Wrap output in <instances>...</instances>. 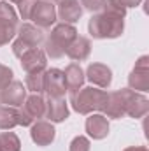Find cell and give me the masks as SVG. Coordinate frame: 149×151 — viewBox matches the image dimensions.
I'll return each instance as SVG.
<instances>
[{"mask_svg": "<svg viewBox=\"0 0 149 151\" xmlns=\"http://www.w3.org/2000/svg\"><path fill=\"white\" fill-rule=\"evenodd\" d=\"M102 11H105L109 14H114V16H119V18H125L126 16V7H123L117 0H105Z\"/></svg>", "mask_w": 149, "mask_h": 151, "instance_id": "cell-24", "label": "cell"}, {"mask_svg": "<svg viewBox=\"0 0 149 151\" xmlns=\"http://www.w3.org/2000/svg\"><path fill=\"white\" fill-rule=\"evenodd\" d=\"M19 60H21V67H23L25 72L46 70V65H47V56H46L44 49H40V47H32V49H28Z\"/></svg>", "mask_w": 149, "mask_h": 151, "instance_id": "cell-11", "label": "cell"}, {"mask_svg": "<svg viewBox=\"0 0 149 151\" xmlns=\"http://www.w3.org/2000/svg\"><path fill=\"white\" fill-rule=\"evenodd\" d=\"M25 113L28 114L34 121H37L40 118H44L46 111V99L40 93H32L30 97H27V100L23 102V106H19Z\"/></svg>", "mask_w": 149, "mask_h": 151, "instance_id": "cell-19", "label": "cell"}, {"mask_svg": "<svg viewBox=\"0 0 149 151\" xmlns=\"http://www.w3.org/2000/svg\"><path fill=\"white\" fill-rule=\"evenodd\" d=\"M123 7H137V5H140V2L142 0H117Z\"/></svg>", "mask_w": 149, "mask_h": 151, "instance_id": "cell-31", "label": "cell"}, {"mask_svg": "<svg viewBox=\"0 0 149 151\" xmlns=\"http://www.w3.org/2000/svg\"><path fill=\"white\" fill-rule=\"evenodd\" d=\"M130 90L133 91H149V56H140L135 62L133 70L128 76Z\"/></svg>", "mask_w": 149, "mask_h": 151, "instance_id": "cell-6", "label": "cell"}, {"mask_svg": "<svg viewBox=\"0 0 149 151\" xmlns=\"http://www.w3.org/2000/svg\"><path fill=\"white\" fill-rule=\"evenodd\" d=\"M44 116L51 121V123H62L69 118V106L65 102V99H53V97H47L46 100V111Z\"/></svg>", "mask_w": 149, "mask_h": 151, "instance_id": "cell-13", "label": "cell"}, {"mask_svg": "<svg viewBox=\"0 0 149 151\" xmlns=\"http://www.w3.org/2000/svg\"><path fill=\"white\" fill-rule=\"evenodd\" d=\"M0 151H21L19 137L14 132H2L0 134Z\"/></svg>", "mask_w": 149, "mask_h": 151, "instance_id": "cell-22", "label": "cell"}, {"mask_svg": "<svg viewBox=\"0 0 149 151\" xmlns=\"http://www.w3.org/2000/svg\"><path fill=\"white\" fill-rule=\"evenodd\" d=\"M16 125H18V107L2 106L0 107V128L2 130H11Z\"/></svg>", "mask_w": 149, "mask_h": 151, "instance_id": "cell-21", "label": "cell"}, {"mask_svg": "<svg viewBox=\"0 0 149 151\" xmlns=\"http://www.w3.org/2000/svg\"><path fill=\"white\" fill-rule=\"evenodd\" d=\"M123 151H148V148L146 146H130V148H126Z\"/></svg>", "mask_w": 149, "mask_h": 151, "instance_id": "cell-32", "label": "cell"}, {"mask_svg": "<svg viewBox=\"0 0 149 151\" xmlns=\"http://www.w3.org/2000/svg\"><path fill=\"white\" fill-rule=\"evenodd\" d=\"M9 2H12V4H19L21 0H9Z\"/></svg>", "mask_w": 149, "mask_h": 151, "instance_id": "cell-33", "label": "cell"}, {"mask_svg": "<svg viewBox=\"0 0 149 151\" xmlns=\"http://www.w3.org/2000/svg\"><path fill=\"white\" fill-rule=\"evenodd\" d=\"M12 77H14L12 69H9L7 65L0 63V90H2V88H5V86L12 81Z\"/></svg>", "mask_w": 149, "mask_h": 151, "instance_id": "cell-29", "label": "cell"}, {"mask_svg": "<svg viewBox=\"0 0 149 151\" xmlns=\"http://www.w3.org/2000/svg\"><path fill=\"white\" fill-rule=\"evenodd\" d=\"M90 53H91V42H90V39L82 37V35H77V37L69 44V47L65 49V55H67L70 60H74V62H82V60H86V58L90 56Z\"/></svg>", "mask_w": 149, "mask_h": 151, "instance_id": "cell-16", "label": "cell"}, {"mask_svg": "<svg viewBox=\"0 0 149 151\" xmlns=\"http://www.w3.org/2000/svg\"><path fill=\"white\" fill-rule=\"evenodd\" d=\"M88 32L93 39H116L125 32V18L105 11L95 12L88 21Z\"/></svg>", "mask_w": 149, "mask_h": 151, "instance_id": "cell-1", "label": "cell"}, {"mask_svg": "<svg viewBox=\"0 0 149 151\" xmlns=\"http://www.w3.org/2000/svg\"><path fill=\"white\" fill-rule=\"evenodd\" d=\"M28 49H32V47H30L27 42H23L21 39H16V40L12 42V53H14L18 58H21V56H23Z\"/></svg>", "mask_w": 149, "mask_h": 151, "instance_id": "cell-30", "label": "cell"}, {"mask_svg": "<svg viewBox=\"0 0 149 151\" xmlns=\"http://www.w3.org/2000/svg\"><path fill=\"white\" fill-rule=\"evenodd\" d=\"M70 151H90V139L84 135H77L70 142Z\"/></svg>", "mask_w": 149, "mask_h": 151, "instance_id": "cell-27", "label": "cell"}, {"mask_svg": "<svg viewBox=\"0 0 149 151\" xmlns=\"http://www.w3.org/2000/svg\"><path fill=\"white\" fill-rule=\"evenodd\" d=\"M16 34H18V39H21L23 42H27L30 47H39L40 44H44V34L34 23H27L25 21V23L18 25Z\"/></svg>", "mask_w": 149, "mask_h": 151, "instance_id": "cell-15", "label": "cell"}, {"mask_svg": "<svg viewBox=\"0 0 149 151\" xmlns=\"http://www.w3.org/2000/svg\"><path fill=\"white\" fill-rule=\"evenodd\" d=\"M84 77L98 88H109L112 83V70L104 63H90Z\"/></svg>", "mask_w": 149, "mask_h": 151, "instance_id": "cell-10", "label": "cell"}, {"mask_svg": "<svg viewBox=\"0 0 149 151\" xmlns=\"http://www.w3.org/2000/svg\"><path fill=\"white\" fill-rule=\"evenodd\" d=\"M16 28H18V27H11V25L0 21V47H2L4 44H7L9 40L14 39V35H16Z\"/></svg>", "mask_w": 149, "mask_h": 151, "instance_id": "cell-25", "label": "cell"}, {"mask_svg": "<svg viewBox=\"0 0 149 151\" xmlns=\"http://www.w3.org/2000/svg\"><path fill=\"white\" fill-rule=\"evenodd\" d=\"M27 100V88L19 81H11L5 88L0 90V104L9 107H19Z\"/></svg>", "mask_w": 149, "mask_h": 151, "instance_id": "cell-8", "label": "cell"}, {"mask_svg": "<svg viewBox=\"0 0 149 151\" xmlns=\"http://www.w3.org/2000/svg\"><path fill=\"white\" fill-rule=\"evenodd\" d=\"M37 0H21L18 4V11H19V16L23 19H30L32 16V11H34V5H35Z\"/></svg>", "mask_w": 149, "mask_h": 151, "instance_id": "cell-26", "label": "cell"}, {"mask_svg": "<svg viewBox=\"0 0 149 151\" xmlns=\"http://www.w3.org/2000/svg\"><path fill=\"white\" fill-rule=\"evenodd\" d=\"M0 21L7 23L11 27H18V23H19L18 14L9 2H0Z\"/></svg>", "mask_w": 149, "mask_h": 151, "instance_id": "cell-23", "label": "cell"}, {"mask_svg": "<svg viewBox=\"0 0 149 151\" xmlns=\"http://www.w3.org/2000/svg\"><path fill=\"white\" fill-rule=\"evenodd\" d=\"M49 2H58V0H49Z\"/></svg>", "mask_w": 149, "mask_h": 151, "instance_id": "cell-34", "label": "cell"}, {"mask_svg": "<svg viewBox=\"0 0 149 151\" xmlns=\"http://www.w3.org/2000/svg\"><path fill=\"white\" fill-rule=\"evenodd\" d=\"M44 74H46V70L27 72V79H25V88H27V91H32V93H44Z\"/></svg>", "mask_w": 149, "mask_h": 151, "instance_id": "cell-20", "label": "cell"}, {"mask_svg": "<svg viewBox=\"0 0 149 151\" xmlns=\"http://www.w3.org/2000/svg\"><path fill=\"white\" fill-rule=\"evenodd\" d=\"M104 2L105 0H79L82 11H90V12H100L102 7H104Z\"/></svg>", "mask_w": 149, "mask_h": 151, "instance_id": "cell-28", "label": "cell"}, {"mask_svg": "<svg viewBox=\"0 0 149 151\" xmlns=\"http://www.w3.org/2000/svg\"><path fill=\"white\" fill-rule=\"evenodd\" d=\"M133 90L130 88H121V90H116L107 93V102H105V107H104V116L105 118H111V119H119L126 114V104H128V99L132 95Z\"/></svg>", "mask_w": 149, "mask_h": 151, "instance_id": "cell-4", "label": "cell"}, {"mask_svg": "<svg viewBox=\"0 0 149 151\" xmlns=\"http://www.w3.org/2000/svg\"><path fill=\"white\" fill-rule=\"evenodd\" d=\"M86 132L95 141L105 139L109 135V119L104 114H90L86 118Z\"/></svg>", "mask_w": 149, "mask_h": 151, "instance_id": "cell-14", "label": "cell"}, {"mask_svg": "<svg viewBox=\"0 0 149 151\" xmlns=\"http://www.w3.org/2000/svg\"><path fill=\"white\" fill-rule=\"evenodd\" d=\"M149 111V100L148 97H144L142 93L139 91H132L130 99H128V104H126V114L139 119L142 116H146Z\"/></svg>", "mask_w": 149, "mask_h": 151, "instance_id": "cell-18", "label": "cell"}, {"mask_svg": "<svg viewBox=\"0 0 149 151\" xmlns=\"http://www.w3.org/2000/svg\"><path fill=\"white\" fill-rule=\"evenodd\" d=\"M56 7L53 2L49 0H37L35 5H34V11H32V16L30 19L34 21V25L39 27L40 30L42 28H51L54 23H56Z\"/></svg>", "mask_w": 149, "mask_h": 151, "instance_id": "cell-5", "label": "cell"}, {"mask_svg": "<svg viewBox=\"0 0 149 151\" xmlns=\"http://www.w3.org/2000/svg\"><path fill=\"white\" fill-rule=\"evenodd\" d=\"M107 102V91L93 86L79 88L75 93H70V104L75 113L79 114H91L93 111L102 113Z\"/></svg>", "mask_w": 149, "mask_h": 151, "instance_id": "cell-3", "label": "cell"}, {"mask_svg": "<svg viewBox=\"0 0 149 151\" xmlns=\"http://www.w3.org/2000/svg\"><path fill=\"white\" fill-rule=\"evenodd\" d=\"M30 137L32 141L37 144V146H49L53 141H54V135H56V130L54 127L51 125V121H42L37 119L30 125Z\"/></svg>", "mask_w": 149, "mask_h": 151, "instance_id": "cell-9", "label": "cell"}, {"mask_svg": "<svg viewBox=\"0 0 149 151\" xmlns=\"http://www.w3.org/2000/svg\"><path fill=\"white\" fill-rule=\"evenodd\" d=\"M44 93L53 99H62L67 93V84H65V76L60 69H49L44 74Z\"/></svg>", "mask_w": 149, "mask_h": 151, "instance_id": "cell-7", "label": "cell"}, {"mask_svg": "<svg viewBox=\"0 0 149 151\" xmlns=\"http://www.w3.org/2000/svg\"><path fill=\"white\" fill-rule=\"evenodd\" d=\"M77 30L74 25L69 23H58L53 27L51 34L47 39H44V53L47 58L51 60H58L65 55V49L69 47V44L77 37Z\"/></svg>", "mask_w": 149, "mask_h": 151, "instance_id": "cell-2", "label": "cell"}, {"mask_svg": "<svg viewBox=\"0 0 149 151\" xmlns=\"http://www.w3.org/2000/svg\"><path fill=\"white\" fill-rule=\"evenodd\" d=\"M65 76V84H67V91L69 93H75L79 88H82L84 84V70L81 69L79 63H69L63 70Z\"/></svg>", "mask_w": 149, "mask_h": 151, "instance_id": "cell-17", "label": "cell"}, {"mask_svg": "<svg viewBox=\"0 0 149 151\" xmlns=\"http://www.w3.org/2000/svg\"><path fill=\"white\" fill-rule=\"evenodd\" d=\"M56 16L62 19V23L74 25L82 16V7H81L79 0H58Z\"/></svg>", "mask_w": 149, "mask_h": 151, "instance_id": "cell-12", "label": "cell"}]
</instances>
